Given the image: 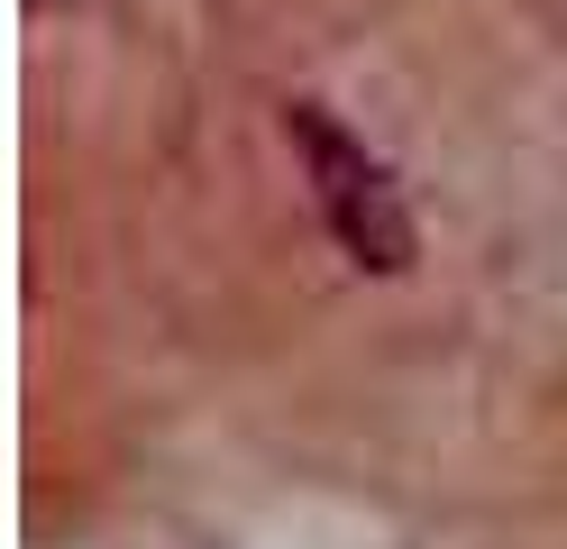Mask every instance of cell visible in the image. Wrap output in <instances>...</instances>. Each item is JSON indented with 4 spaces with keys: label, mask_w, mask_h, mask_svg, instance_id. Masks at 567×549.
I'll use <instances>...</instances> for the list:
<instances>
[{
    "label": "cell",
    "mask_w": 567,
    "mask_h": 549,
    "mask_svg": "<svg viewBox=\"0 0 567 549\" xmlns=\"http://www.w3.org/2000/svg\"><path fill=\"white\" fill-rule=\"evenodd\" d=\"M284 138H293V156L311 174V202H321L330 238L358 256L367 275H403L421 256V230H412V211L394 193V174H384V156H367V138H348L321 101L284 110Z\"/></svg>",
    "instance_id": "1"
}]
</instances>
